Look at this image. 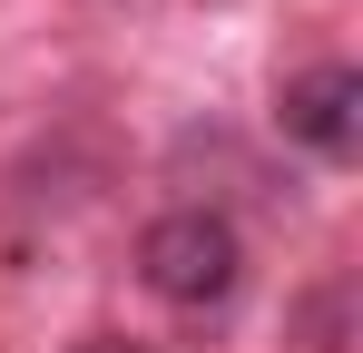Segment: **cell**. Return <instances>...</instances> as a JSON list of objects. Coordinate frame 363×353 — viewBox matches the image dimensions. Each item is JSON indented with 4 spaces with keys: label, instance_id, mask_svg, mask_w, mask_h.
<instances>
[{
    "label": "cell",
    "instance_id": "cell-1",
    "mask_svg": "<svg viewBox=\"0 0 363 353\" xmlns=\"http://www.w3.org/2000/svg\"><path fill=\"white\" fill-rule=\"evenodd\" d=\"M138 265H147V285L167 304H226L236 275H245V245H236V226L216 206H167L138 235Z\"/></svg>",
    "mask_w": 363,
    "mask_h": 353
},
{
    "label": "cell",
    "instance_id": "cell-2",
    "mask_svg": "<svg viewBox=\"0 0 363 353\" xmlns=\"http://www.w3.org/2000/svg\"><path fill=\"white\" fill-rule=\"evenodd\" d=\"M285 138L295 147H314V157H354L363 147V69H344V59H324V69H304V79H285Z\"/></svg>",
    "mask_w": 363,
    "mask_h": 353
},
{
    "label": "cell",
    "instance_id": "cell-3",
    "mask_svg": "<svg viewBox=\"0 0 363 353\" xmlns=\"http://www.w3.org/2000/svg\"><path fill=\"white\" fill-rule=\"evenodd\" d=\"M79 353H128V344H108V334H99V344H79Z\"/></svg>",
    "mask_w": 363,
    "mask_h": 353
}]
</instances>
